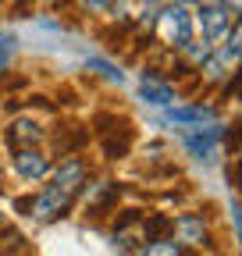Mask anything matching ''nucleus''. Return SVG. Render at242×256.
<instances>
[{
    "mask_svg": "<svg viewBox=\"0 0 242 256\" xmlns=\"http://www.w3.org/2000/svg\"><path fill=\"white\" fill-rule=\"evenodd\" d=\"M86 160L82 156H68V160H60V168L54 171V182L36 196L32 203V214L36 220H57L60 214H64L78 196H82V188H86Z\"/></svg>",
    "mask_w": 242,
    "mask_h": 256,
    "instance_id": "f257e3e1",
    "label": "nucleus"
},
{
    "mask_svg": "<svg viewBox=\"0 0 242 256\" xmlns=\"http://www.w3.org/2000/svg\"><path fill=\"white\" fill-rule=\"evenodd\" d=\"M154 32H157V43H164L171 50H186L192 43V14L182 4H168L154 18Z\"/></svg>",
    "mask_w": 242,
    "mask_h": 256,
    "instance_id": "f03ea898",
    "label": "nucleus"
},
{
    "mask_svg": "<svg viewBox=\"0 0 242 256\" xmlns=\"http://www.w3.org/2000/svg\"><path fill=\"white\" fill-rule=\"evenodd\" d=\"M200 28H203V40L206 43H221L232 28V14L218 4V0H203L200 4Z\"/></svg>",
    "mask_w": 242,
    "mask_h": 256,
    "instance_id": "7ed1b4c3",
    "label": "nucleus"
},
{
    "mask_svg": "<svg viewBox=\"0 0 242 256\" xmlns=\"http://www.w3.org/2000/svg\"><path fill=\"white\" fill-rule=\"evenodd\" d=\"M218 142H221V128L218 124H210V128H189L186 132V150L200 160H214L218 156Z\"/></svg>",
    "mask_w": 242,
    "mask_h": 256,
    "instance_id": "20e7f679",
    "label": "nucleus"
},
{
    "mask_svg": "<svg viewBox=\"0 0 242 256\" xmlns=\"http://www.w3.org/2000/svg\"><path fill=\"white\" fill-rule=\"evenodd\" d=\"M8 142H11V150H36V146L43 142V124L32 121V118H18V121H11V128H8Z\"/></svg>",
    "mask_w": 242,
    "mask_h": 256,
    "instance_id": "39448f33",
    "label": "nucleus"
},
{
    "mask_svg": "<svg viewBox=\"0 0 242 256\" xmlns=\"http://www.w3.org/2000/svg\"><path fill=\"white\" fill-rule=\"evenodd\" d=\"M171 228L178 232V246H206L210 235H206V220L200 214H182L171 220Z\"/></svg>",
    "mask_w": 242,
    "mask_h": 256,
    "instance_id": "423d86ee",
    "label": "nucleus"
},
{
    "mask_svg": "<svg viewBox=\"0 0 242 256\" xmlns=\"http://www.w3.org/2000/svg\"><path fill=\"white\" fill-rule=\"evenodd\" d=\"M14 171L25 182H40L50 171V156L43 150H14Z\"/></svg>",
    "mask_w": 242,
    "mask_h": 256,
    "instance_id": "0eeeda50",
    "label": "nucleus"
},
{
    "mask_svg": "<svg viewBox=\"0 0 242 256\" xmlns=\"http://www.w3.org/2000/svg\"><path fill=\"white\" fill-rule=\"evenodd\" d=\"M214 118H218V110H214V107H206V104L171 107V110H168V121H174V124H203V121L214 124Z\"/></svg>",
    "mask_w": 242,
    "mask_h": 256,
    "instance_id": "6e6552de",
    "label": "nucleus"
},
{
    "mask_svg": "<svg viewBox=\"0 0 242 256\" xmlns=\"http://www.w3.org/2000/svg\"><path fill=\"white\" fill-rule=\"evenodd\" d=\"M139 96H142L146 104H154V107H168V104L174 100L171 86H168V82H157L154 75H142V82H139Z\"/></svg>",
    "mask_w": 242,
    "mask_h": 256,
    "instance_id": "1a4fd4ad",
    "label": "nucleus"
},
{
    "mask_svg": "<svg viewBox=\"0 0 242 256\" xmlns=\"http://www.w3.org/2000/svg\"><path fill=\"white\" fill-rule=\"evenodd\" d=\"M228 64H232V57H228L224 50H221V54H210V57L200 64V75H203L206 82H221V78L228 75V72H224Z\"/></svg>",
    "mask_w": 242,
    "mask_h": 256,
    "instance_id": "9d476101",
    "label": "nucleus"
},
{
    "mask_svg": "<svg viewBox=\"0 0 242 256\" xmlns=\"http://www.w3.org/2000/svg\"><path fill=\"white\" fill-rule=\"evenodd\" d=\"M139 256H189V252H186V246H178L174 238H150Z\"/></svg>",
    "mask_w": 242,
    "mask_h": 256,
    "instance_id": "9b49d317",
    "label": "nucleus"
},
{
    "mask_svg": "<svg viewBox=\"0 0 242 256\" xmlns=\"http://www.w3.org/2000/svg\"><path fill=\"white\" fill-rule=\"evenodd\" d=\"M224 40H228L224 54H228L232 60H238V57H242V18H238V22H235V25L228 28V36H224Z\"/></svg>",
    "mask_w": 242,
    "mask_h": 256,
    "instance_id": "f8f14e48",
    "label": "nucleus"
},
{
    "mask_svg": "<svg viewBox=\"0 0 242 256\" xmlns=\"http://www.w3.org/2000/svg\"><path fill=\"white\" fill-rule=\"evenodd\" d=\"M86 68H89V72H100V75H104L107 82H118V86H121V72L114 68V64L100 60V57H89V64H86Z\"/></svg>",
    "mask_w": 242,
    "mask_h": 256,
    "instance_id": "ddd939ff",
    "label": "nucleus"
},
{
    "mask_svg": "<svg viewBox=\"0 0 242 256\" xmlns=\"http://www.w3.org/2000/svg\"><path fill=\"white\" fill-rule=\"evenodd\" d=\"M11 54H14V40L11 36H0V72L11 64Z\"/></svg>",
    "mask_w": 242,
    "mask_h": 256,
    "instance_id": "4468645a",
    "label": "nucleus"
},
{
    "mask_svg": "<svg viewBox=\"0 0 242 256\" xmlns=\"http://www.w3.org/2000/svg\"><path fill=\"white\" fill-rule=\"evenodd\" d=\"M218 4H221L228 14H238V18H242V0H218Z\"/></svg>",
    "mask_w": 242,
    "mask_h": 256,
    "instance_id": "2eb2a0df",
    "label": "nucleus"
},
{
    "mask_svg": "<svg viewBox=\"0 0 242 256\" xmlns=\"http://www.w3.org/2000/svg\"><path fill=\"white\" fill-rule=\"evenodd\" d=\"M82 8H86V11H107L110 0H82Z\"/></svg>",
    "mask_w": 242,
    "mask_h": 256,
    "instance_id": "dca6fc26",
    "label": "nucleus"
},
{
    "mask_svg": "<svg viewBox=\"0 0 242 256\" xmlns=\"http://www.w3.org/2000/svg\"><path fill=\"white\" fill-rule=\"evenodd\" d=\"M178 4H182V8H186V4H203V0H178Z\"/></svg>",
    "mask_w": 242,
    "mask_h": 256,
    "instance_id": "f3484780",
    "label": "nucleus"
},
{
    "mask_svg": "<svg viewBox=\"0 0 242 256\" xmlns=\"http://www.w3.org/2000/svg\"><path fill=\"white\" fill-rule=\"evenodd\" d=\"M0 228H4V214H0Z\"/></svg>",
    "mask_w": 242,
    "mask_h": 256,
    "instance_id": "a211bd4d",
    "label": "nucleus"
},
{
    "mask_svg": "<svg viewBox=\"0 0 242 256\" xmlns=\"http://www.w3.org/2000/svg\"><path fill=\"white\" fill-rule=\"evenodd\" d=\"M0 182H4V171H0ZM0 188H4V185H0Z\"/></svg>",
    "mask_w": 242,
    "mask_h": 256,
    "instance_id": "6ab92c4d",
    "label": "nucleus"
},
{
    "mask_svg": "<svg viewBox=\"0 0 242 256\" xmlns=\"http://www.w3.org/2000/svg\"><path fill=\"white\" fill-rule=\"evenodd\" d=\"M150 4H157V0H150Z\"/></svg>",
    "mask_w": 242,
    "mask_h": 256,
    "instance_id": "aec40b11",
    "label": "nucleus"
}]
</instances>
